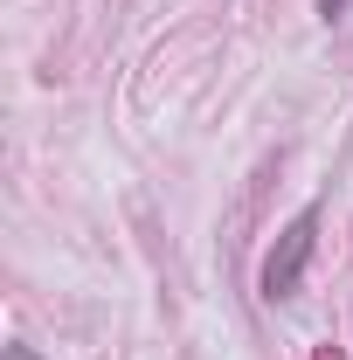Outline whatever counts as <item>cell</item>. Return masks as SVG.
<instances>
[{
  "label": "cell",
  "instance_id": "cell-1",
  "mask_svg": "<svg viewBox=\"0 0 353 360\" xmlns=\"http://www.w3.org/2000/svg\"><path fill=\"white\" fill-rule=\"evenodd\" d=\"M312 250H319V208H298L291 222H284V236L270 243V257H264V270H257V291H264L270 305L277 298H291L298 291V277H305V264H312Z\"/></svg>",
  "mask_w": 353,
  "mask_h": 360
},
{
  "label": "cell",
  "instance_id": "cell-2",
  "mask_svg": "<svg viewBox=\"0 0 353 360\" xmlns=\"http://www.w3.org/2000/svg\"><path fill=\"white\" fill-rule=\"evenodd\" d=\"M312 7H319V14H326V21H333V14H347L353 0H312Z\"/></svg>",
  "mask_w": 353,
  "mask_h": 360
},
{
  "label": "cell",
  "instance_id": "cell-3",
  "mask_svg": "<svg viewBox=\"0 0 353 360\" xmlns=\"http://www.w3.org/2000/svg\"><path fill=\"white\" fill-rule=\"evenodd\" d=\"M7 360H35V354H28V347H7Z\"/></svg>",
  "mask_w": 353,
  "mask_h": 360
}]
</instances>
